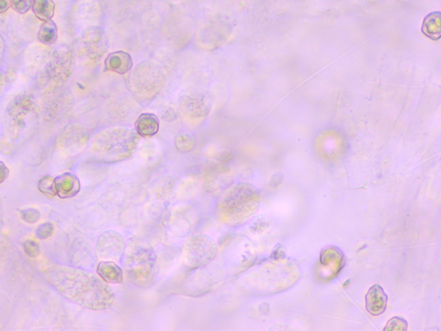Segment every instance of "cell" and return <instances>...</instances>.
<instances>
[{
  "label": "cell",
  "mask_w": 441,
  "mask_h": 331,
  "mask_svg": "<svg viewBox=\"0 0 441 331\" xmlns=\"http://www.w3.org/2000/svg\"><path fill=\"white\" fill-rule=\"evenodd\" d=\"M40 271L61 295L85 309L103 312L115 302L112 288L92 273L52 263L43 264Z\"/></svg>",
  "instance_id": "1"
},
{
  "label": "cell",
  "mask_w": 441,
  "mask_h": 331,
  "mask_svg": "<svg viewBox=\"0 0 441 331\" xmlns=\"http://www.w3.org/2000/svg\"><path fill=\"white\" fill-rule=\"evenodd\" d=\"M196 144L195 138L190 133H182L175 139V147L181 153L193 150Z\"/></svg>",
  "instance_id": "20"
},
{
  "label": "cell",
  "mask_w": 441,
  "mask_h": 331,
  "mask_svg": "<svg viewBox=\"0 0 441 331\" xmlns=\"http://www.w3.org/2000/svg\"><path fill=\"white\" fill-rule=\"evenodd\" d=\"M181 112L188 124L198 125L206 120L210 112L203 94L190 92L184 94L181 100Z\"/></svg>",
  "instance_id": "9"
},
{
  "label": "cell",
  "mask_w": 441,
  "mask_h": 331,
  "mask_svg": "<svg viewBox=\"0 0 441 331\" xmlns=\"http://www.w3.org/2000/svg\"><path fill=\"white\" fill-rule=\"evenodd\" d=\"M216 241L206 235L191 236L184 245L182 259L187 268L191 269L206 267L218 256Z\"/></svg>",
  "instance_id": "6"
},
{
  "label": "cell",
  "mask_w": 441,
  "mask_h": 331,
  "mask_svg": "<svg viewBox=\"0 0 441 331\" xmlns=\"http://www.w3.org/2000/svg\"><path fill=\"white\" fill-rule=\"evenodd\" d=\"M423 33L434 41L441 38V12L435 11L425 17L422 26Z\"/></svg>",
  "instance_id": "17"
},
{
  "label": "cell",
  "mask_w": 441,
  "mask_h": 331,
  "mask_svg": "<svg viewBox=\"0 0 441 331\" xmlns=\"http://www.w3.org/2000/svg\"><path fill=\"white\" fill-rule=\"evenodd\" d=\"M38 189L41 193L48 196V197H54L57 195L55 178L51 175H45L41 178L38 182Z\"/></svg>",
  "instance_id": "21"
},
{
  "label": "cell",
  "mask_w": 441,
  "mask_h": 331,
  "mask_svg": "<svg viewBox=\"0 0 441 331\" xmlns=\"http://www.w3.org/2000/svg\"><path fill=\"white\" fill-rule=\"evenodd\" d=\"M159 130L160 120L153 113H142L134 122V130L140 137H152L158 133Z\"/></svg>",
  "instance_id": "15"
},
{
  "label": "cell",
  "mask_w": 441,
  "mask_h": 331,
  "mask_svg": "<svg viewBox=\"0 0 441 331\" xmlns=\"http://www.w3.org/2000/svg\"><path fill=\"white\" fill-rule=\"evenodd\" d=\"M73 70V55L67 47H60L52 55L41 75L40 84L55 90L70 77Z\"/></svg>",
  "instance_id": "7"
},
{
  "label": "cell",
  "mask_w": 441,
  "mask_h": 331,
  "mask_svg": "<svg viewBox=\"0 0 441 331\" xmlns=\"http://www.w3.org/2000/svg\"><path fill=\"white\" fill-rule=\"evenodd\" d=\"M4 54V40L0 36V61H1L2 57Z\"/></svg>",
  "instance_id": "31"
},
{
  "label": "cell",
  "mask_w": 441,
  "mask_h": 331,
  "mask_svg": "<svg viewBox=\"0 0 441 331\" xmlns=\"http://www.w3.org/2000/svg\"><path fill=\"white\" fill-rule=\"evenodd\" d=\"M23 248L26 254L31 258H38L41 255L39 244L33 240H27L23 243Z\"/></svg>",
  "instance_id": "22"
},
{
  "label": "cell",
  "mask_w": 441,
  "mask_h": 331,
  "mask_svg": "<svg viewBox=\"0 0 441 331\" xmlns=\"http://www.w3.org/2000/svg\"><path fill=\"white\" fill-rule=\"evenodd\" d=\"M97 273L108 284H122V271L119 266L112 261H100L97 267Z\"/></svg>",
  "instance_id": "16"
},
{
  "label": "cell",
  "mask_w": 441,
  "mask_h": 331,
  "mask_svg": "<svg viewBox=\"0 0 441 331\" xmlns=\"http://www.w3.org/2000/svg\"><path fill=\"white\" fill-rule=\"evenodd\" d=\"M259 201V191L254 186L235 184L220 196L216 204V218L225 226H234L254 214Z\"/></svg>",
  "instance_id": "2"
},
{
  "label": "cell",
  "mask_w": 441,
  "mask_h": 331,
  "mask_svg": "<svg viewBox=\"0 0 441 331\" xmlns=\"http://www.w3.org/2000/svg\"><path fill=\"white\" fill-rule=\"evenodd\" d=\"M267 227V224H265V220L262 218H259L255 220V222L251 226V231L254 232H260L262 231V228Z\"/></svg>",
  "instance_id": "28"
},
{
  "label": "cell",
  "mask_w": 441,
  "mask_h": 331,
  "mask_svg": "<svg viewBox=\"0 0 441 331\" xmlns=\"http://www.w3.org/2000/svg\"><path fill=\"white\" fill-rule=\"evenodd\" d=\"M408 330V322L403 317H395L387 322L383 330L405 331Z\"/></svg>",
  "instance_id": "23"
},
{
  "label": "cell",
  "mask_w": 441,
  "mask_h": 331,
  "mask_svg": "<svg viewBox=\"0 0 441 331\" xmlns=\"http://www.w3.org/2000/svg\"><path fill=\"white\" fill-rule=\"evenodd\" d=\"M136 130L115 127L104 130L92 145L91 153L94 160L105 164L120 162L132 157L139 142Z\"/></svg>",
  "instance_id": "3"
},
{
  "label": "cell",
  "mask_w": 441,
  "mask_h": 331,
  "mask_svg": "<svg viewBox=\"0 0 441 331\" xmlns=\"http://www.w3.org/2000/svg\"><path fill=\"white\" fill-rule=\"evenodd\" d=\"M4 88H5V77L1 72H0V94L3 92Z\"/></svg>",
  "instance_id": "30"
},
{
  "label": "cell",
  "mask_w": 441,
  "mask_h": 331,
  "mask_svg": "<svg viewBox=\"0 0 441 331\" xmlns=\"http://www.w3.org/2000/svg\"><path fill=\"white\" fill-rule=\"evenodd\" d=\"M12 9L19 14H26L32 6V0H11Z\"/></svg>",
  "instance_id": "26"
},
{
  "label": "cell",
  "mask_w": 441,
  "mask_h": 331,
  "mask_svg": "<svg viewBox=\"0 0 441 331\" xmlns=\"http://www.w3.org/2000/svg\"><path fill=\"white\" fill-rule=\"evenodd\" d=\"M126 275L132 284L147 288L153 283L157 275V256L152 248L138 247L127 257Z\"/></svg>",
  "instance_id": "4"
},
{
  "label": "cell",
  "mask_w": 441,
  "mask_h": 331,
  "mask_svg": "<svg viewBox=\"0 0 441 331\" xmlns=\"http://www.w3.org/2000/svg\"><path fill=\"white\" fill-rule=\"evenodd\" d=\"M57 195L67 199L75 197L80 191V182L76 175L64 173L55 178Z\"/></svg>",
  "instance_id": "13"
},
{
  "label": "cell",
  "mask_w": 441,
  "mask_h": 331,
  "mask_svg": "<svg viewBox=\"0 0 441 331\" xmlns=\"http://www.w3.org/2000/svg\"><path fill=\"white\" fill-rule=\"evenodd\" d=\"M366 309L373 316H378L386 312L388 296L381 285H374L367 293Z\"/></svg>",
  "instance_id": "14"
},
{
  "label": "cell",
  "mask_w": 441,
  "mask_h": 331,
  "mask_svg": "<svg viewBox=\"0 0 441 331\" xmlns=\"http://www.w3.org/2000/svg\"><path fill=\"white\" fill-rule=\"evenodd\" d=\"M38 105L32 96L19 94L8 105L5 112V124L11 132H18L26 126L28 117H33Z\"/></svg>",
  "instance_id": "8"
},
{
  "label": "cell",
  "mask_w": 441,
  "mask_h": 331,
  "mask_svg": "<svg viewBox=\"0 0 441 331\" xmlns=\"http://www.w3.org/2000/svg\"><path fill=\"white\" fill-rule=\"evenodd\" d=\"M31 8L41 21H48L54 17L55 4L53 0H32Z\"/></svg>",
  "instance_id": "18"
},
{
  "label": "cell",
  "mask_w": 441,
  "mask_h": 331,
  "mask_svg": "<svg viewBox=\"0 0 441 331\" xmlns=\"http://www.w3.org/2000/svg\"><path fill=\"white\" fill-rule=\"evenodd\" d=\"M104 35L100 27H90L83 34V56L87 60L94 61L105 52Z\"/></svg>",
  "instance_id": "11"
},
{
  "label": "cell",
  "mask_w": 441,
  "mask_h": 331,
  "mask_svg": "<svg viewBox=\"0 0 441 331\" xmlns=\"http://www.w3.org/2000/svg\"><path fill=\"white\" fill-rule=\"evenodd\" d=\"M134 66V61L132 56L127 52L116 51L110 53L106 57L105 68L106 70L118 73V75H126L132 70Z\"/></svg>",
  "instance_id": "12"
},
{
  "label": "cell",
  "mask_w": 441,
  "mask_h": 331,
  "mask_svg": "<svg viewBox=\"0 0 441 331\" xmlns=\"http://www.w3.org/2000/svg\"><path fill=\"white\" fill-rule=\"evenodd\" d=\"M129 76L130 91L141 100L153 99L165 83L162 69L150 61L139 64Z\"/></svg>",
  "instance_id": "5"
},
{
  "label": "cell",
  "mask_w": 441,
  "mask_h": 331,
  "mask_svg": "<svg viewBox=\"0 0 441 331\" xmlns=\"http://www.w3.org/2000/svg\"><path fill=\"white\" fill-rule=\"evenodd\" d=\"M10 170L6 166L5 163L0 162V184L6 182L7 178L9 177Z\"/></svg>",
  "instance_id": "27"
},
{
  "label": "cell",
  "mask_w": 441,
  "mask_h": 331,
  "mask_svg": "<svg viewBox=\"0 0 441 331\" xmlns=\"http://www.w3.org/2000/svg\"><path fill=\"white\" fill-rule=\"evenodd\" d=\"M11 7V0H0V14L9 10Z\"/></svg>",
  "instance_id": "29"
},
{
  "label": "cell",
  "mask_w": 441,
  "mask_h": 331,
  "mask_svg": "<svg viewBox=\"0 0 441 331\" xmlns=\"http://www.w3.org/2000/svg\"><path fill=\"white\" fill-rule=\"evenodd\" d=\"M21 214V219L24 222L28 224H35L38 222L41 219V214L38 210L35 208H28V209L22 210L20 211Z\"/></svg>",
  "instance_id": "25"
},
{
  "label": "cell",
  "mask_w": 441,
  "mask_h": 331,
  "mask_svg": "<svg viewBox=\"0 0 441 331\" xmlns=\"http://www.w3.org/2000/svg\"><path fill=\"white\" fill-rule=\"evenodd\" d=\"M54 230L55 227L51 223H44L36 228L35 235L38 239L45 240L51 238L53 233H54Z\"/></svg>",
  "instance_id": "24"
},
{
  "label": "cell",
  "mask_w": 441,
  "mask_h": 331,
  "mask_svg": "<svg viewBox=\"0 0 441 331\" xmlns=\"http://www.w3.org/2000/svg\"><path fill=\"white\" fill-rule=\"evenodd\" d=\"M57 38H58V28L51 19L45 21L40 26L38 34L40 43L45 45H52L56 42Z\"/></svg>",
  "instance_id": "19"
},
{
  "label": "cell",
  "mask_w": 441,
  "mask_h": 331,
  "mask_svg": "<svg viewBox=\"0 0 441 331\" xmlns=\"http://www.w3.org/2000/svg\"><path fill=\"white\" fill-rule=\"evenodd\" d=\"M125 246L124 239L119 232L115 231H105L97 241V254L102 258H119Z\"/></svg>",
  "instance_id": "10"
}]
</instances>
